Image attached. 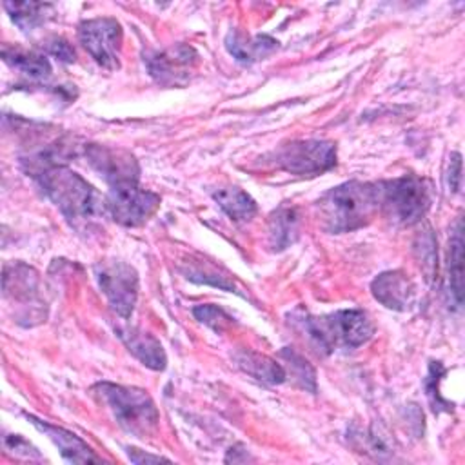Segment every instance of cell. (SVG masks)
I'll return each instance as SVG.
<instances>
[{"label": "cell", "mask_w": 465, "mask_h": 465, "mask_svg": "<svg viewBox=\"0 0 465 465\" xmlns=\"http://www.w3.org/2000/svg\"><path fill=\"white\" fill-rule=\"evenodd\" d=\"M33 178L74 229L91 225L96 218L107 213V202L96 189L78 173L62 163L45 167Z\"/></svg>", "instance_id": "obj_1"}, {"label": "cell", "mask_w": 465, "mask_h": 465, "mask_svg": "<svg viewBox=\"0 0 465 465\" xmlns=\"http://www.w3.org/2000/svg\"><path fill=\"white\" fill-rule=\"evenodd\" d=\"M320 220L327 232H351L367 225L380 209V183L345 182L331 189L320 202Z\"/></svg>", "instance_id": "obj_2"}, {"label": "cell", "mask_w": 465, "mask_h": 465, "mask_svg": "<svg viewBox=\"0 0 465 465\" xmlns=\"http://www.w3.org/2000/svg\"><path fill=\"white\" fill-rule=\"evenodd\" d=\"M302 331L312 347L322 354H331L336 347L356 349L374 332L369 314L361 309H343L325 316L302 314L298 318Z\"/></svg>", "instance_id": "obj_3"}, {"label": "cell", "mask_w": 465, "mask_h": 465, "mask_svg": "<svg viewBox=\"0 0 465 465\" xmlns=\"http://www.w3.org/2000/svg\"><path fill=\"white\" fill-rule=\"evenodd\" d=\"M93 391L113 412L118 425L129 434L147 438L156 429L160 414L153 398L145 391L111 381H100Z\"/></svg>", "instance_id": "obj_4"}, {"label": "cell", "mask_w": 465, "mask_h": 465, "mask_svg": "<svg viewBox=\"0 0 465 465\" xmlns=\"http://www.w3.org/2000/svg\"><path fill=\"white\" fill-rule=\"evenodd\" d=\"M380 207L396 223L414 225L430 207V185L416 174L380 183Z\"/></svg>", "instance_id": "obj_5"}, {"label": "cell", "mask_w": 465, "mask_h": 465, "mask_svg": "<svg viewBox=\"0 0 465 465\" xmlns=\"http://www.w3.org/2000/svg\"><path fill=\"white\" fill-rule=\"evenodd\" d=\"M274 163L296 176H318L336 163V145L329 140H294L282 145Z\"/></svg>", "instance_id": "obj_6"}, {"label": "cell", "mask_w": 465, "mask_h": 465, "mask_svg": "<svg viewBox=\"0 0 465 465\" xmlns=\"http://www.w3.org/2000/svg\"><path fill=\"white\" fill-rule=\"evenodd\" d=\"M96 282L111 309L124 320L131 318L138 298V272L125 262L107 260L94 265Z\"/></svg>", "instance_id": "obj_7"}, {"label": "cell", "mask_w": 465, "mask_h": 465, "mask_svg": "<svg viewBox=\"0 0 465 465\" xmlns=\"http://www.w3.org/2000/svg\"><path fill=\"white\" fill-rule=\"evenodd\" d=\"M78 40L100 67L109 71L120 67L122 25L116 18L98 16L80 22Z\"/></svg>", "instance_id": "obj_8"}, {"label": "cell", "mask_w": 465, "mask_h": 465, "mask_svg": "<svg viewBox=\"0 0 465 465\" xmlns=\"http://www.w3.org/2000/svg\"><path fill=\"white\" fill-rule=\"evenodd\" d=\"M107 213L114 222L125 227H138L145 223L160 207V196L153 191L142 189L138 183H120L109 187Z\"/></svg>", "instance_id": "obj_9"}, {"label": "cell", "mask_w": 465, "mask_h": 465, "mask_svg": "<svg viewBox=\"0 0 465 465\" xmlns=\"http://www.w3.org/2000/svg\"><path fill=\"white\" fill-rule=\"evenodd\" d=\"M200 62L198 53L185 44L143 54V64L153 80L163 87L183 85L189 82Z\"/></svg>", "instance_id": "obj_10"}, {"label": "cell", "mask_w": 465, "mask_h": 465, "mask_svg": "<svg viewBox=\"0 0 465 465\" xmlns=\"http://www.w3.org/2000/svg\"><path fill=\"white\" fill-rule=\"evenodd\" d=\"M85 158L89 165L105 180L109 187H114L120 183H138L140 165L136 158L125 149L100 145V143H87Z\"/></svg>", "instance_id": "obj_11"}, {"label": "cell", "mask_w": 465, "mask_h": 465, "mask_svg": "<svg viewBox=\"0 0 465 465\" xmlns=\"http://www.w3.org/2000/svg\"><path fill=\"white\" fill-rule=\"evenodd\" d=\"M40 282L38 274L35 269L29 265L16 262L13 265L4 267V294L5 298H11L13 302H24L25 307L27 303L33 305V309L45 318V312H42V303L40 300Z\"/></svg>", "instance_id": "obj_12"}, {"label": "cell", "mask_w": 465, "mask_h": 465, "mask_svg": "<svg viewBox=\"0 0 465 465\" xmlns=\"http://www.w3.org/2000/svg\"><path fill=\"white\" fill-rule=\"evenodd\" d=\"M371 291L381 305L394 311L409 309L416 294L414 283L403 271H387L378 274L371 283Z\"/></svg>", "instance_id": "obj_13"}, {"label": "cell", "mask_w": 465, "mask_h": 465, "mask_svg": "<svg viewBox=\"0 0 465 465\" xmlns=\"http://www.w3.org/2000/svg\"><path fill=\"white\" fill-rule=\"evenodd\" d=\"M25 418L58 447L60 454L67 461H71V463L100 461V458L91 450V447L82 438H78L76 434H73V432H69V430H65L62 427H56L53 423L42 421V420L35 418L33 414H25Z\"/></svg>", "instance_id": "obj_14"}, {"label": "cell", "mask_w": 465, "mask_h": 465, "mask_svg": "<svg viewBox=\"0 0 465 465\" xmlns=\"http://www.w3.org/2000/svg\"><path fill=\"white\" fill-rule=\"evenodd\" d=\"M114 332L124 341L127 351L133 356H136L145 367H149L153 371L165 369L167 358H165L162 343L154 336H151L140 329H134V327H120V325L114 327Z\"/></svg>", "instance_id": "obj_15"}, {"label": "cell", "mask_w": 465, "mask_h": 465, "mask_svg": "<svg viewBox=\"0 0 465 465\" xmlns=\"http://www.w3.org/2000/svg\"><path fill=\"white\" fill-rule=\"evenodd\" d=\"M234 361L245 374H249L254 380L267 383V385L283 383L287 378L285 369L276 360H272L265 354H260L256 351L240 349L238 352H234Z\"/></svg>", "instance_id": "obj_16"}, {"label": "cell", "mask_w": 465, "mask_h": 465, "mask_svg": "<svg viewBox=\"0 0 465 465\" xmlns=\"http://www.w3.org/2000/svg\"><path fill=\"white\" fill-rule=\"evenodd\" d=\"M225 47L238 62L251 64L271 54L278 47V42L267 35L245 36L240 31H229L225 36Z\"/></svg>", "instance_id": "obj_17"}, {"label": "cell", "mask_w": 465, "mask_h": 465, "mask_svg": "<svg viewBox=\"0 0 465 465\" xmlns=\"http://www.w3.org/2000/svg\"><path fill=\"white\" fill-rule=\"evenodd\" d=\"M300 216L294 207H280L269 218V242L274 251H283L298 238Z\"/></svg>", "instance_id": "obj_18"}, {"label": "cell", "mask_w": 465, "mask_h": 465, "mask_svg": "<svg viewBox=\"0 0 465 465\" xmlns=\"http://www.w3.org/2000/svg\"><path fill=\"white\" fill-rule=\"evenodd\" d=\"M2 56H4L5 64H9L11 67H15L16 71H20L22 74H25L31 80H45L51 76V64L40 53L4 45Z\"/></svg>", "instance_id": "obj_19"}, {"label": "cell", "mask_w": 465, "mask_h": 465, "mask_svg": "<svg viewBox=\"0 0 465 465\" xmlns=\"http://www.w3.org/2000/svg\"><path fill=\"white\" fill-rule=\"evenodd\" d=\"M213 198L234 222H249L256 214V202L240 187H222L213 193Z\"/></svg>", "instance_id": "obj_20"}, {"label": "cell", "mask_w": 465, "mask_h": 465, "mask_svg": "<svg viewBox=\"0 0 465 465\" xmlns=\"http://www.w3.org/2000/svg\"><path fill=\"white\" fill-rule=\"evenodd\" d=\"M4 7L11 20L25 33L36 29L53 15V5L42 2H4Z\"/></svg>", "instance_id": "obj_21"}, {"label": "cell", "mask_w": 465, "mask_h": 465, "mask_svg": "<svg viewBox=\"0 0 465 465\" xmlns=\"http://www.w3.org/2000/svg\"><path fill=\"white\" fill-rule=\"evenodd\" d=\"M449 287L450 294L456 300V305H461L463 294V229L461 218L456 220L454 232L449 242Z\"/></svg>", "instance_id": "obj_22"}, {"label": "cell", "mask_w": 465, "mask_h": 465, "mask_svg": "<svg viewBox=\"0 0 465 465\" xmlns=\"http://www.w3.org/2000/svg\"><path fill=\"white\" fill-rule=\"evenodd\" d=\"M280 354H282V356L285 358V361L289 363V367H291V376L296 380V383H298L302 389H305V391L316 392V372H314V369L309 365V361L303 360L300 354H296L294 351H291V349H287V347H285Z\"/></svg>", "instance_id": "obj_23"}, {"label": "cell", "mask_w": 465, "mask_h": 465, "mask_svg": "<svg viewBox=\"0 0 465 465\" xmlns=\"http://www.w3.org/2000/svg\"><path fill=\"white\" fill-rule=\"evenodd\" d=\"M193 314L196 316L198 322L205 323L207 327H211L216 332H222L225 327H229L232 323V318L216 305H198L193 309Z\"/></svg>", "instance_id": "obj_24"}, {"label": "cell", "mask_w": 465, "mask_h": 465, "mask_svg": "<svg viewBox=\"0 0 465 465\" xmlns=\"http://www.w3.org/2000/svg\"><path fill=\"white\" fill-rule=\"evenodd\" d=\"M445 371H443V367H441V363L440 361H432L430 363V369H429V376H427V380H425V391H427V396H429V400H430V405H432V409L436 411V412H440V411H450L452 409V405L449 403V401H445L441 396H440V391H438V381H440V378H441V374H443Z\"/></svg>", "instance_id": "obj_25"}, {"label": "cell", "mask_w": 465, "mask_h": 465, "mask_svg": "<svg viewBox=\"0 0 465 465\" xmlns=\"http://www.w3.org/2000/svg\"><path fill=\"white\" fill-rule=\"evenodd\" d=\"M44 47H45V51L49 54H53L60 62L71 64V62L76 60V53H74L73 45L64 36H49V38H45Z\"/></svg>", "instance_id": "obj_26"}, {"label": "cell", "mask_w": 465, "mask_h": 465, "mask_svg": "<svg viewBox=\"0 0 465 465\" xmlns=\"http://www.w3.org/2000/svg\"><path fill=\"white\" fill-rule=\"evenodd\" d=\"M4 443H5V447L9 449V450H16V454H25V456H36L38 452H36V449L35 447H31V443L29 441H25L24 438H20V436H5L4 438Z\"/></svg>", "instance_id": "obj_27"}, {"label": "cell", "mask_w": 465, "mask_h": 465, "mask_svg": "<svg viewBox=\"0 0 465 465\" xmlns=\"http://www.w3.org/2000/svg\"><path fill=\"white\" fill-rule=\"evenodd\" d=\"M461 182V156L458 153L450 158V169H449V187L450 191H458Z\"/></svg>", "instance_id": "obj_28"}, {"label": "cell", "mask_w": 465, "mask_h": 465, "mask_svg": "<svg viewBox=\"0 0 465 465\" xmlns=\"http://www.w3.org/2000/svg\"><path fill=\"white\" fill-rule=\"evenodd\" d=\"M127 454H129L131 461H134V463H143V461H163V460H165V458H162V456L142 454V450H138V449H129V450H127Z\"/></svg>", "instance_id": "obj_29"}]
</instances>
